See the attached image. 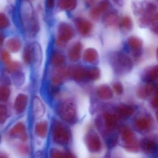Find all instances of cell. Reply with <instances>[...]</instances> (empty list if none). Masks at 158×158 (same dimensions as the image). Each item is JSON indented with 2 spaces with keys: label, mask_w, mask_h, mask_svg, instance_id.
Segmentation results:
<instances>
[{
  "label": "cell",
  "mask_w": 158,
  "mask_h": 158,
  "mask_svg": "<svg viewBox=\"0 0 158 158\" xmlns=\"http://www.w3.org/2000/svg\"><path fill=\"white\" fill-rule=\"evenodd\" d=\"M133 25L132 20L128 16L122 17L120 20L119 24L120 29L125 32L130 31L132 29Z\"/></svg>",
  "instance_id": "cell-28"
},
{
  "label": "cell",
  "mask_w": 158,
  "mask_h": 158,
  "mask_svg": "<svg viewBox=\"0 0 158 158\" xmlns=\"http://www.w3.org/2000/svg\"><path fill=\"white\" fill-rule=\"evenodd\" d=\"M122 83L120 81H115L112 85V89L114 93L117 95H122L124 93V87Z\"/></svg>",
  "instance_id": "cell-34"
},
{
  "label": "cell",
  "mask_w": 158,
  "mask_h": 158,
  "mask_svg": "<svg viewBox=\"0 0 158 158\" xmlns=\"http://www.w3.org/2000/svg\"><path fill=\"white\" fill-rule=\"evenodd\" d=\"M156 58L157 60L158 61V47L157 48L156 51Z\"/></svg>",
  "instance_id": "cell-43"
},
{
  "label": "cell",
  "mask_w": 158,
  "mask_h": 158,
  "mask_svg": "<svg viewBox=\"0 0 158 158\" xmlns=\"http://www.w3.org/2000/svg\"><path fill=\"white\" fill-rule=\"evenodd\" d=\"M109 7V4L107 1H101L92 7L89 12V16L93 20H99L107 11Z\"/></svg>",
  "instance_id": "cell-13"
},
{
  "label": "cell",
  "mask_w": 158,
  "mask_h": 158,
  "mask_svg": "<svg viewBox=\"0 0 158 158\" xmlns=\"http://www.w3.org/2000/svg\"><path fill=\"white\" fill-rule=\"evenodd\" d=\"M28 103V97L24 94H19L17 96L14 103V109L16 113L20 114L26 110Z\"/></svg>",
  "instance_id": "cell-18"
},
{
  "label": "cell",
  "mask_w": 158,
  "mask_h": 158,
  "mask_svg": "<svg viewBox=\"0 0 158 158\" xmlns=\"http://www.w3.org/2000/svg\"><path fill=\"white\" fill-rule=\"evenodd\" d=\"M98 55L97 51L93 48L86 49L83 54V59L85 62L92 64L97 60Z\"/></svg>",
  "instance_id": "cell-26"
},
{
  "label": "cell",
  "mask_w": 158,
  "mask_h": 158,
  "mask_svg": "<svg viewBox=\"0 0 158 158\" xmlns=\"http://www.w3.org/2000/svg\"><path fill=\"white\" fill-rule=\"evenodd\" d=\"M74 135L72 130L65 123L55 119L51 124L48 145L62 148L72 147Z\"/></svg>",
  "instance_id": "cell-1"
},
{
  "label": "cell",
  "mask_w": 158,
  "mask_h": 158,
  "mask_svg": "<svg viewBox=\"0 0 158 158\" xmlns=\"http://www.w3.org/2000/svg\"><path fill=\"white\" fill-rule=\"evenodd\" d=\"M57 5L61 10L70 12L76 9L78 2L77 0H58Z\"/></svg>",
  "instance_id": "cell-25"
},
{
  "label": "cell",
  "mask_w": 158,
  "mask_h": 158,
  "mask_svg": "<svg viewBox=\"0 0 158 158\" xmlns=\"http://www.w3.org/2000/svg\"><path fill=\"white\" fill-rule=\"evenodd\" d=\"M68 75V70L65 68H60L56 71L52 79V82L54 86L60 85Z\"/></svg>",
  "instance_id": "cell-21"
},
{
  "label": "cell",
  "mask_w": 158,
  "mask_h": 158,
  "mask_svg": "<svg viewBox=\"0 0 158 158\" xmlns=\"http://www.w3.org/2000/svg\"><path fill=\"white\" fill-rule=\"evenodd\" d=\"M7 69L9 72H14L19 70L20 65L17 62H11L7 65Z\"/></svg>",
  "instance_id": "cell-36"
},
{
  "label": "cell",
  "mask_w": 158,
  "mask_h": 158,
  "mask_svg": "<svg viewBox=\"0 0 158 158\" xmlns=\"http://www.w3.org/2000/svg\"><path fill=\"white\" fill-rule=\"evenodd\" d=\"M75 32L73 27L68 23L61 22L58 28V43L65 44L74 37Z\"/></svg>",
  "instance_id": "cell-10"
},
{
  "label": "cell",
  "mask_w": 158,
  "mask_h": 158,
  "mask_svg": "<svg viewBox=\"0 0 158 158\" xmlns=\"http://www.w3.org/2000/svg\"><path fill=\"white\" fill-rule=\"evenodd\" d=\"M58 114L60 120L67 124L73 125L77 121V114L75 104L70 101L61 103L58 109Z\"/></svg>",
  "instance_id": "cell-7"
},
{
  "label": "cell",
  "mask_w": 158,
  "mask_h": 158,
  "mask_svg": "<svg viewBox=\"0 0 158 158\" xmlns=\"http://www.w3.org/2000/svg\"><path fill=\"white\" fill-rule=\"evenodd\" d=\"M151 30L156 35L158 36V22L154 23L151 25Z\"/></svg>",
  "instance_id": "cell-40"
},
{
  "label": "cell",
  "mask_w": 158,
  "mask_h": 158,
  "mask_svg": "<svg viewBox=\"0 0 158 158\" xmlns=\"http://www.w3.org/2000/svg\"><path fill=\"white\" fill-rule=\"evenodd\" d=\"M156 118L157 121L158 122V109L157 110L156 112Z\"/></svg>",
  "instance_id": "cell-44"
},
{
  "label": "cell",
  "mask_w": 158,
  "mask_h": 158,
  "mask_svg": "<svg viewBox=\"0 0 158 158\" xmlns=\"http://www.w3.org/2000/svg\"><path fill=\"white\" fill-rule=\"evenodd\" d=\"M1 56H2V59L3 62L6 65L11 62L10 54L6 50H3L2 51Z\"/></svg>",
  "instance_id": "cell-37"
},
{
  "label": "cell",
  "mask_w": 158,
  "mask_h": 158,
  "mask_svg": "<svg viewBox=\"0 0 158 158\" xmlns=\"http://www.w3.org/2000/svg\"><path fill=\"white\" fill-rule=\"evenodd\" d=\"M8 148L16 158H32L35 150L32 142H16Z\"/></svg>",
  "instance_id": "cell-9"
},
{
  "label": "cell",
  "mask_w": 158,
  "mask_h": 158,
  "mask_svg": "<svg viewBox=\"0 0 158 158\" xmlns=\"http://www.w3.org/2000/svg\"><path fill=\"white\" fill-rule=\"evenodd\" d=\"M76 28L82 36H86L92 32L93 25L91 21L83 18H78L75 19Z\"/></svg>",
  "instance_id": "cell-15"
},
{
  "label": "cell",
  "mask_w": 158,
  "mask_h": 158,
  "mask_svg": "<svg viewBox=\"0 0 158 158\" xmlns=\"http://www.w3.org/2000/svg\"><path fill=\"white\" fill-rule=\"evenodd\" d=\"M9 20L5 14L3 13L0 14V28L1 29H5L9 26Z\"/></svg>",
  "instance_id": "cell-35"
},
{
  "label": "cell",
  "mask_w": 158,
  "mask_h": 158,
  "mask_svg": "<svg viewBox=\"0 0 158 158\" xmlns=\"http://www.w3.org/2000/svg\"><path fill=\"white\" fill-rule=\"evenodd\" d=\"M0 158H12L10 151L5 148L1 149L0 151Z\"/></svg>",
  "instance_id": "cell-38"
},
{
  "label": "cell",
  "mask_w": 158,
  "mask_h": 158,
  "mask_svg": "<svg viewBox=\"0 0 158 158\" xmlns=\"http://www.w3.org/2000/svg\"><path fill=\"white\" fill-rule=\"evenodd\" d=\"M10 95V89L7 86H1L0 88V100L3 102L7 101Z\"/></svg>",
  "instance_id": "cell-33"
},
{
  "label": "cell",
  "mask_w": 158,
  "mask_h": 158,
  "mask_svg": "<svg viewBox=\"0 0 158 158\" xmlns=\"http://www.w3.org/2000/svg\"><path fill=\"white\" fill-rule=\"evenodd\" d=\"M141 148L146 154H150L156 151L157 145L155 141L148 138L143 139L140 143Z\"/></svg>",
  "instance_id": "cell-24"
},
{
  "label": "cell",
  "mask_w": 158,
  "mask_h": 158,
  "mask_svg": "<svg viewBox=\"0 0 158 158\" xmlns=\"http://www.w3.org/2000/svg\"><path fill=\"white\" fill-rule=\"evenodd\" d=\"M128 51L131 57L138 59L141 58L143 54V41L135 36H131L127 40Z\"/></svg>",
  "instance_id": "cell-11"
},
{
  "label": "cell",
  "mask_w": 158,
  "mask_h": 158,
  "mask_svg": "<svg viewBox=\"0 0 158 158\" xmlns=\"http://www.w3.org/2000/svg\"><path fill=\"white\" fill-rule=\"evenodd\" d=\"M104 23L109 27H115L119 24V17L115 11H109L106 13L104 17Z\"/></svg>",
  "instance_id": "cell-19"
},
{
  "label": "cell",
  "mask_w": 158,
  "mask_h": 158,
  "mask_svg": "<svg viewBox=\"0 0 158 158\" xmlns=\"http://www.w3.org/2000/svg\"><path fill=\"white\" fill-rule=\"evenodd\" d=\"M7 48L13 52H17L21 48V42L19 39L16 38H12L8 40L6 43Z\"/></svg>",
  "instance_id": "cell-29"
},
{
  "label": "cell",
  "mask_w": 158,
  "mask_h": 158,
  "mask_svg": "<svg viewBox=\"0 0 158 158\" xmlns=\"http://www.w3.org/2000/svg\"><path fill=\"white\" fill-rule=\"evenodd\" d=\"M113 89L107 85H103L98 87L97 94L98 97L104 100L111 99L114 96Z\"/></svg>",
  "instance_id": "cell-23"
},
{
  "label": "cell",
  "mask_w": 158,
  "mask_h": 158,
  "mask_svg": "<svg viewBox=\"0 0 158 158\" xmlns=\"http://www.w3.org/2000/svg\"><path fill=\"white\" fill-rule=\"evenodd\" d=\"M85 3L87 5L90 6H94L95 5L98 3V0H83Z\"/></svg>",
  "instance_id": "cell-39"
},
{
  "label": "cell",
  "mask_w": 158,
  "mask_h": 158,
  "mask_svg": "<svg viewBox=\"0 0 158 158\" xmlns=\"http://www.w3.org/2000/svg\"><path fill=\"white\" fill-rule=\"evenodd\" d=\"M144 81L153 83L158 81V64L151 66L144 70L142 75Z\"/></svg>",
  "instance_id": "cell-17"
},
{
  "label": "cell",
  "mask_w": 158,
  "mask_h": 158,
  "mask_svg": "<svg viewBox=\"0 0 158 158\" xmlns=\"http://www.w3.org/2000/svg\"><path fill=\"white\" fill-rule=\"evenodd\" d=\"M100 74V70L98 68H91L89 69H87L86 78L95 81L99 78Z\"/></svg>",
  "instance_id": "cell-31"
},
{
  "label": "cell",
  "mask_w": 158,
  "mask_h": 158,
  "mask_svg": "<svg viewBox=\"0 0 158 158\" xmlns=\"http://www.w3.org/2000/svg\"><path fill=\"white\" fill-rule=\"evenodd\" d=\"M113 67L117 75H125L132 70L134 62L132 58L126 53L117 51L113 58Z\"/></svg>",
  "instance_id": "cell-5"
},
{
  "label": "cell",
  "mask_w": 158,
  "mask_h": 158,
  "mask_svg": "<svg viewBox=\"0 0 158 158\" xmlns=\"http://www.w3.org/2000/svg\"><path fill=\"white\" fill-rule=\"evenodd\" d=\"M87 69L79 65H73L68 69V76L77 81H81L86 78Z\"/></svg>",
  "instance_id": "cell-16"
},
{
  "label": "cell",
  "mask_w": 158,
  "mask_h": 158,
  "mask_svg": "<svg viewBox=\"0 0 158 158\" xmlns=\"http://www.w3.org/2000/svg\"><path fill=\"white\" fill-rule=\"evenodd\" d=\"M19 15L23 30L27 36L33 37L40 30V24L34 8L28 0L21 2Z\"/></svg>",
  "instance_id": "cell-2"
},
{
  "label": "cell",
  "mask_w": 158,
  "mask_h": 158,
  "mask_svg": "<svg viewBox=\"0 0 158 158\" xmlns=\"http://www.w3.org/2000/svg\"><path fill=\"white\" fill-rule=\"evenodd\" d=\"M139 24L142 27L152 25L158 22V8L156 5L151 3H143Z\"/></svg>",
  "instance_id": "cell-8"
},
{
  "label": "cell",
  "mask_w": 158,
  "mask_h": 158,
  "mask_svg": "<svg viewBox=\"0 0 158 158\" xmlns=\"http://www.w3.org/2000/svg\"><path fill=\"white\" fill-rule=\"evenodd\" d=\"M2 141L8 148L16 142H32V137L26 124L23 122L19 121L4 133Z\"/></svg>",
  "instance_id": "cell-3"
},
{
  "label": "cell",
  "mask_w": 158,
  "mask_h": 158,
  "mask_svg": "<svg viewBox=\"0 0 158 158\" xmlns=\"http://www.w3.org/2000/svg\"><path fill=\"white\" fill-rule=\"evenodd\" d=\"M66 61V57L62 53L55 52L52 54L51 57V63L54 66H60L63 64Z\"/></svg>",
  "instance_id": "cell-27"
},
{
  "label": "cell",
  "mask_w": 158,
  "mask_h": 158,
  "mask_svg": "<svg viewBox=\"0 0 158 158\" xmlns=\"http://www.w3.org/2000/svg\"><path fill=\"white\" fill-rule=\"evenodd\" d=\"M33 113L34 118L39 119L41 118L45 113V108L41 99L35 97L33 101Z\"/></svg>",
  "instance_id": "cell-20"
},
{
  "label": "cell",
  "mask_w": 158,
  "mask_h": 158,
  "mask_svg": "<svg viewBox=\"0 0 158 158\" xmlns=\"http://www.w3.org/2000/svg\"><path fill=\"white\" fill-rule=\"evenodd\" d=\"M120 135L123 143V147L126 151L130 153L139 152L141 148L140 143L137 140L133 131L127 125L121 126Z\"/></svg>",
  "instance_id": "cell-6"
},
{
  "label": "cell",
  "mask_w": 158,
  "mask_h": 158,
  "mask_svg": "<svg viewBox=\"0 0 158 158\" xmlns=\"http://www.w3.org/2000/svg\"><path fill=\"white\" fill-rule=\"evenodd\" d=\"M23 59L26 64H33V53H32V45L30 44L27 45L23 52Z\"/></svg>",
  "instance_id": "cell-30"
},
{
  "label": "cell",
  "mask_w": 158,
  "mask_h": 158,
  "mask_svg": "<svg viewBox=\"0 0 158 158\" xmlns=\"http://www.w3.org/2000/svg\"><path fill=\"white\" fill-rule=\"evenodd\" d=\"M83 143L86 151L92 156L102 153L104 148L102 136L96 130L88 129L83 137Z\"/></svg>",
  "instance_id": "cell-4"
},
{
  "label": "cell",
  "mask_w": 158,
  "mask_h": 158,
  "mask_svg": "<svg viewBox=\"0 0 158 158\" xmlns=\"http://www.w3.org/2000/svg\"><path fill=\"white\" fill-rule=\"evenodd\" d=\"M134 125L135 129L140 132L148 131L152 129L153 120L149 114H141L137 115L134 120Z\"/></svg>",
  "instance_id": "cell-12"
},
{
  "label": "cell",
  "mask_w": 158,
  "mask_h": 158,
  "mask_svg": "<svg viewBox=\"0 0 158 158\" xmlns=\"http://www.w3.org/2000/svg\"><path fill=\"white\" fill-rule=\"evenodd\" d=\"M55 0H46V5L49 8H53L55 5Z\"/></svg>",
  "instance_id": "cell-41"
},
{
  "label": "cell",
  "mask_w": 158,
  "mask_h": 158,
  "mask_svg": "<svg viewBox=\"0 0 158 158\" xmlns=\"http://www.w3.org/2000/svg\"><path fill=\"white\" fill-rule=\"evenodd\" d=\"M8 110L6 106L4 105H1L0 106V123L3 125L7 121L8 118Z\"/></svg>",
  "instance_id": "cell-32"
},
{
  "label": "cell",
  "mask_w": 158,
  "mask_h": 158,
  "mask_svg": "<svg viewBox=\"0 0 158 158\" xmlns=\"http://www.w3.org/2000/svg\"><path fill=\"white\" fill-rule=\"evenodd\" d=\"M113 1L115 3L120 6L123 5L124 2V0H113Z\"/></svg>",
  "instance_id": "cell-42"
},
{
  "label": "cell",
  "mask_w": 158,
  "mask_h": 158,
  "mask_svg": "<svg viewBox=\"0 0 158 158\" xmlns=\"http://www.w3.org/2000/svg\"><path fill=\"white\" fill-rule=\"evenodd\" d=\"M82 45L80 42L75 43L70 48L68 56L70 59L73 62L78 61L80 58Z\"/></svg>",
  "instance_id": "cell-22"
},
{
  "label": "cell",
  "mask_w": 158,
  "mask_h": 158,
  "mask_svg": "<svg viewBox=\"0 0 158 158\" xmlns=\"http://www.w3.org/2000/svg\"><path fill=\"white\" fill-rule=\"evenodd\" d=\"M69 148L48 145L46 148V158H68Z\"/></svg>",
  "instance_id": "cell-14"
}]
</instances>
